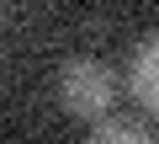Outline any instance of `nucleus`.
Returning <instances> with one entry per match:
<instances>
[{
    "instance_id": "nucleus-3",
    "label": "nucleus",
    "mask_w": 159,
    "mask_h": 144,
    "mask_svg": "<svg viewBox=\"0 0 159 144\" xmlns=\"http://www.w3.org/2000/svg\"><path fill=\"white\" fill-rule=\"evenodd\" d=\"M85 144H154V133L143 123H133V117H106Z\"/></svg>"
},
{
    "instance_id": "nucleus-1",
    "label": "nucleus",
    "mask_w": 159,
    "mask_h": 144,
    "mask_svg": "<svg viewBox=\"0 0 159 144\" xmlns=\"http://www.w3.org/2000/svg\"><path fill=\"white\" fill-rule=\"evenodd\" d=\"M58 102L64 112L85 117V123H106L111 102H117V69L96 53H74L58 64Z\"/></svg>"
},
{
    "instance_id": "nucleus-2",
    "label": "nucleus",
    "mask_w": 159,
    "mask_h": 144,
    "mask_svg": "<svg viewBox=\"0 0 159 144\" xmlns=\"http://www.w3.org/2000/svg\"><path fill=\"white\" fill-rule=\"evenodd\" d=\"M127 91H133L138 107H148L159 117V32H148L133 48V59H127Z\"/></svg>"
}]
</instances>
